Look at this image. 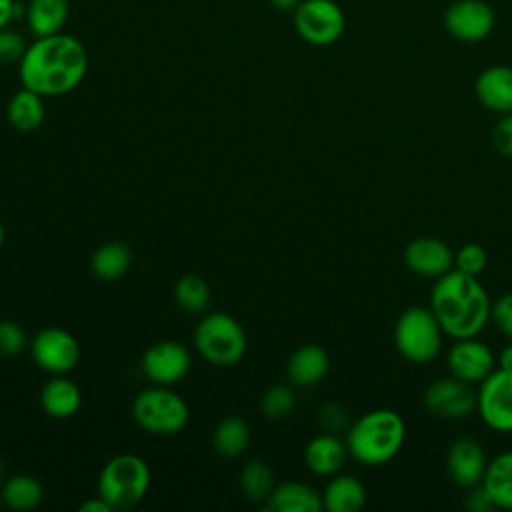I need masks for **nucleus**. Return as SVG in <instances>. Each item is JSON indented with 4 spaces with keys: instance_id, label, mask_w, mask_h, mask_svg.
Segmentation results:
<instances>
[{
    "instance_id": "f257e3e1",
    "label": "nucleus",
    "mask_w": 512,
    "mask_h": 512,
    "mask_svg": "<svg viewBox=\"0 0 512 512\" xmlns=\"http://www.w3.org/2000/svg\"><path fill=\"white\" fill-rule=\"evenodd\" d=\"M88 72V52L70 34L58 32L36 38L26 46L18 62V76L24 88L40 96H62L72 92Z\"/></svg>"
},
{
    "instance_id": "f03ea898",
    "label": "nucleus",
    "mask_w": 512,
    "mask_h": 512,
    "mask_svg": "<svg viewBox=\"0 0 512 512\" xmlns=\"http://www.w3.org/2000/svg\"><path fill=\"white\" fill-rule=\"evenodd\" d=\"M430 310L438 318L444 334L460 340L482 332L490 320L492 302L476 276L452 268L436 278L430 292Z\"/></svg>"
},
{
    "instance_id": "7ed1b4c3",
    "label": "nucleus",
    "mask_w": 512,
    "mask_h": 512,
    "mask_svg": "<svg viewBox=\"0 0 512 512\" xmlns=\"http://www.w3.org/2000/svg\"><path fill=\"white\" fill-rule=\"evenodd\" d=\"M406 438L404 418L390 408H376L356 418L346 430L348 454L364 466H382L402 448Z\"/></svg>"
},
{
    "instance_id": "20e7f679",
    "label": "nucleus",
    "mask_w": 512,
    "mask_h": 512,
    "mask_svg": "<svg viewBox=\"0 0 512 512\" xmlns=\"http://www.w3.org/2000/svg\"><path fill=\"white\" fill-rule=\"evenodd\" d=\"M150 488V468L136 454H118L110 458L98 476V496L112 510L136 506Z\"/></svg>"
},
{
    "instance_id": "39448f33",
    "label": "nucleus",
    "mask_w": 512,
    "mask_h": 512,
    "mask_svg": "<svg viewBox=\"0 0 512 512\" xmlns=\"http://www.w3.org/2000/svg\"><path fill=\"white\" fill-rule=\"evenodd\" d=\"M442 334L444 330L430 308L410 306L394 324V346L408 362L426 364L438 356Z\"/></svg>"
},
{
    "instance_id": "423d86ee",
    "label": "nucleus",
    "mask_w": 512,
    "mask_h": 512,
    "mask_svg": "<svg viewBox=\"0 0 512 512\" xmlns=\"http://www.w3.org/2000/svg\"><path fill=\"white\" fill-rule=\"evenodd\" d=\"M196 350L216 366H232L246 352V334L238 320L226 312L204 316L194 330Z\"/></svg>"
},
{
    "instance_id": "0eeeda50",
    "label": "nucleus",
    "mask_w": 512,
    "mask_h": 512,
    "mask_svg": "<svg viewBox=\"0 0 512 512\" xmlns=\"http://www.w3.org/2000/svg\"><path fill=\"white\" fill-rule=\"evenodd\" d=\"M132 416L140 428L152 434H176L188 422V406L168 386H152L142 390L132 404Z\"/></svg>"
},
{
    "instance_id": "6e6552de",
    "label": "nucleus",
    "mask_w": 512,
    "mask_h": 512,
    "mask_svg": "<svg viewBox=\"0 0 512 512\" xmlns=\"http://www.w3.org/2000/svg\"><path fill=\"white\" fill-rule=\"evenodd\" d=\"M294 30L312 46H330L340 40L346 18L334 0H302L292 12Z\"/></svg>"
},
{
    "instance_id": "1a4fd4ad",
    "label": "nucleus",
    "mask_w": 512,
    "mask_h": 512,
    "mask_svg": "<svg viewBox=\"0 0 512 512\" xmlns=\"http://www.w3.org/2000/svg\"><path fill=\"white\" fill-rule=\"evenodd\" d=\"M476 412L496 432H512V372L494 368L476 390Z\"/></svg>"
},
{
    "instance_id": "9d476101",
    "label": "nucleus",
    "mask_w": 512,
    "mask_h": 512,
    "mask_svg": "<svg viewBox=\"0 0 512 512\" xmlns=\"http://www.w3.org/2000/svg\"><path fill=\"white\" fill-rule=\"evenodd\" d=\"M424 408L440 420H462L476 412V392L472 384L450 374L424 390Z\"/></svg>"
},
{
    "instance_id": "9b49d317",
    "label": "nucleus",
    "mask_w": 512,
    "mask_h": 512,
    "mask_svg": "<svg viewBox=\"0 0 512 512\" xmlns=\"http://www.w3.org/2000/svg\"><path fill=\"white\" fill-rule=\"evenodd\" d=\"M446 32L460 42H482L496 26V14L484 0H456L444 12Z\"/></svg>"
},
{
    "instance_id": "f8f14e48",
    "label": "nucleus",
    "mask_w": 512,
    "mask_h": 512,
    "mask_svg": "<svg viewBox=\"0 0 512 512\" xmlns=\"http://www.w3.org/2000/svg\"><path fill=\"white\" fill-rule=\"evenodd\" d=\"M32 360L50 374H68L80 358L76 338L64 328H44L30 342Z\"/></svg>"
},
{
    "instance_id": "ddd939ff",
    "label": "nucleus",
    "mask_w": 512,
    "mask_h": 512,
    "mask_svg": "<svg viewBox=\"0 0 512 512\" xmlns=\"http://www.w3.org/2000/svg\"><path fill=\"white\" fill-rule=\"evenodd\" d=\"M192 364L188 348L176 340H162L152 344L142 356V370L154 384L168 386L182 380Z\"/></svg>"
},
{
    "instance_id": "4468645a",
    "label": "nucleus",
    "mask_w": 512,
    "mask_h": 512,
    "mask_svg": "<svg viewBox=\"0 0 512 512\" xmlns=\"http://www.w3.org/2000/svg\"><path fill=\"white\" fill-rule=\"evenodd\" d=\"M404 264L406 268L422 278H440L454 268V252L452 248L432 236H420L406 244L404 248Z\"/></svg>"
},
{
    "instance_id": "2eb2a0df",
    "label": "nucleus",
    "mask_w": 512,
    "mask_h": 512,
    "mask_svg": "<svg viewBox=\"0 0 512 512\" xmlns=\"http://www.w3.org/2000/svg\"><path fill=\"white\" fill-rule=\"evenodd\" d=\"M494 362L496 358L490 346L476 336L456 340L446 356L450 374L468 384H480L494 370Z\"/></svg>"
},
{
    "instance_id": "dca6fc26",
    "label": "nucleus",
    "mask_w": 512,
    "mask_h": 512,
    "mask_svg": "<svg viewBox=\"0 0 512 512\" xmlns=\"http://www.w3.org/2000/svg\"><path fill=\"white\" fill-rule=\"evenodd\" d=\"M488 458L478 440L462 436L454 440L446 452V470L452 482L460 488H472L482 484Z\"/></svg>"
},
{
    "instance_id": "f3484780",
    "label": "nucleus",
    "mask_w": 512,
    "mask_h": 512,
    "mask_svg": "<svg viewBox=\"0 0 512 512\" xmlns=\"http://www.w3.org/2000/svg\"><path fill=\"white\" fill-rule=\"evenodd\" d=\"M474 92L484 108L500 116L512 112V68L504 64L484 68L476 76Z\"/></svg>"
},
{
    "instance_id": "a211bd4d",
    "label": "nucleus",
    "mask_w": 512,
    "mask_h": 512,
    "mask_svg": "<svg viewBox=\"0 0 512 512\" xmlns=\"http://www.w3.org/2000/svg\"><path fill=\"white\" fill-rule=\"evenodd\" d=\"M328 370H330L328 352L318 344H304L296 348L286 364L288 380L302 388H310L322 382Z\"/></svg>"
},
{
    "instance_id": "6ab92c4d",
    "label": "nucleus",
    "mask_w": 512,
    "mask_h": 512,
    "mask_svg": "<svg viewBox=\"0 0 512 512\" xmlns=\"http://www.w3.org/2000/svg\"><path fill=\"white\" fill-rule=\"evenodd\" d=\"M346 456V442L330 432L314 436L304 448V462L318 476H334L344 466Z\"/></svg>"
},
{
    "instance_id": "aec40b11",
    "label": "nucleus",
    "mask_w": 512,
    "mask_h": 512,
    "mask_svg": "<svg viewBox=\"0 0 512 512\" xmlns=\"http://www.w3.org/2000/svg\"><path fill=\"white\" fill-rule=\"evenodd\" d=\"M82 394L64 374H54L40 390V404L52 418H70L80 408Z\"/></svg>"
},
{
    "instance_id": "412c9836",
    "label": "nucleus",
    "mask_w": 512,
    "mask_h": 512,
    "mask_svg": "<svg viewBox=\"0 0 512 512\" xmlns=\"http://www.w3.org/2000/svg\"><path fill=\"white\" fill-rule=\"evenodd\" d=\"M328 512H358L366 504V488L352 474H334L322 492Z\"/></svg>"
},
{
    "instance_id": "4be33fe9",
    "label": "nucleus",
    "mask_w": 512,
    "mask_h": 512,
    "mask_svg": "<svg viewBox=\"0 0 512 512\" xmlns=\"http://www.w3.org/2000/svg\"><path fill=\"white\" fill-rule=\"evenodd\" d=\"M322 508V494L302 482H284L268 496L272 512H320Z\"/></svg>"
},
{
    "instance_id": "5701e85b",
    "label": "nucleus",
    "mask_w": 512,
    "mask_h": 512,
    "mask_svg": "<svg viewBox=\"0 0 512 512\" xmlns=\"http://www.w3.org/2000/svg\"><path fill=\"white\" fill-rule=\"evenodd\" d=\"M68 14V0H28L26 4V22L34 38L62 32Z\"/></svg>"
},
{
    "instance_id": "b1692460",
    "label": "nucleus",
    "mask_w": 512,
    "mask_h": 512,
    "mask_svg": "<svg viewBox=\"0 0 512 512\" xmlns=\"http://www.w3.org/2000/svg\"><path fill=\"white\" fill-rule=\"evenodd\" d=\"M482 486L496 508L512 510V450L500 452L488 460Z\"/></svg>"
},
{
    "instance_id": "393cba45",
    "label": "nucleus",
    "mask_w": 512,
    "mask_h": 512,
    "mask_svg": "<svg viewBox=\"0 0 512 512\" xmlns=\"http://www.w3.org/2000/svg\"><path fill=\"white\" fill-rule=\"evenodd\" d=\"M42 98L44 96H40L38 92L22 86V90H18L10 98L6 108V116L12 128H16L18 132H34L36 128H40L46 116Z\"/></svg>"
},
{
    "instance_id": "a878e982",
    "label": "nucleus",
    "mask_w": 512,
    "mask_h": 512,
    "mask_svg": "<svg viewBox=\"0 0 512 512\" xmlns=\"http://www.w3.org/2000/svg\"><path fill=\"white\" fill-rule=\"evenodd\" d=\"M44 488L36 476L30 474H14L10 476L0 490L2 504L10 510H32L42 502Z\"/></svg>"
},
{
    "instance_id": "bb28decb",
    "label": "nucleus",
    "mask_w": 512,
    "mask_h": 512,
    "mask_svg": "<svg viewBox=\"0 0 512 512\" xmlns=\"http://www.w3.org/2000/svg\"><path fill=\"white\" fill-rule=\"evenodd\" d=\"M132 262L130 248L124 242H106L92 254V272L100 280L122 278Z\"/></svg>"
},
{
    "instance_id": "cd10ccee",
    "label": "nucleus",
    "mask_w": 512,
    "mask_h": 512,
    "mask_svg": "<svg viewBox=\"0 0 512 512\" xmlns=\"http://www.w3.org/2000/svg\"><path fill=\"white\" fill-rule=\"evenodd\" d=\"M250 442V426L240 416L224 418L212 436V444L218 454L226 458H234L246 450Z\"/></svg>"
},
{
    "instance_id": "c85d7f7f",
    "label": "nucleus",
    "mask_w": 512,
    "mask_h": 512,
    "mask_svg": "<svg viewBox=\"0 0 512 512\" xmlns=\"http://www.w3.org/2000/svg\"><path fill=\"white\" fill-rule=\"evenodd\" d=\"M240 490L250 502L268 500L274 490V474L264 460H250L240 472Z\"/></svg>"
},
{
    "instance_id": "c756f323",
    "label": "nucleus",
    "mask_w": 512,
    "mask_h": 512,
    "mask_svg": "<svg viewBox=\"0 0 512 512\" xmlns=\"http://www.w3.org/2000/svg\"><path fill=\"white\" fill-rule=\"evenodd\" d=\"M174 298L186 312H202L210 302V288L198 274H184L174 286Z\"/></svg>"
},
{
    "instance_id": "7c9ffc66",
    "label": "nucleus",
    "mask_w": 512,
    "mask_h": 512,
    "mask_svg": "<svg viewBox=\"0 0 512 512\" xmlns=\"http://www.w3.org/2000/svg\"><path fill=\"white\" fill-rule=\"evenodd\" d=\"M294 406H296V396L292 388L284 384H276L268 388L260 400V410L270 420H280L288 416L294 410Z\"/></svg>"
},
{
    "instance_id": "2f4dec72",
    "label": "nucleus",
    "mask_w": 512,
    "mask_h": 512,
    "mask_svg": "<svg viewBox=\"0 0 512 512\" xmlns=\"http://www.w3.org/2000/svg\"><path fill=\"white\" fill-rule=\"evenodd\" d=\"M486 264H488V254L476 242L464 244L458 252H454V268L468 274V276L478 278L484 272Z\"/></svg>"
},
{
    "instance_id": "473e14b6",
    "label": "nucleus",
    "mask_w": 512,
    "mask_h": 512,
    "mask_svg": "<svg viewBox=\"0 0 512 512\" xmlns=\"http://www.w3.org/2000/svg\"><path fill=\"white\" fill-rule=\"evenodd\" d=\"M318 424L322 426L324 432H330V434H338V432H344L348 430L350 426V414L348 410L338 404V402H324L318 412Z\"/></svg>"
},
{
    "instance_id": "72a5a7b5",
    "label": "nucleus",
    "mask_w": 512,
    "mask_h": 512,
    "mask_svg": "<svg viewBox=\"0 0 512 512\" xmlns=\"http://www.w3.org/2000/svg\"><path fill=\"white\" fill-rule=\"evenodd\" d=\"M26 348V332L14 320H0V354L18 356Z\"/></svg>"
},
{
    "instance_id": "f704fd0d",
    "label": "nucleus",
    "mask_w": 512,
    "mask_h": 512,
    "mask_svg": "<svg viewBox=\"0 0 512 512\" xmlns=\"http://www.w3.org/2000/svg\"><path fill=\"white\" fill-rule=\"evenodd\" d=\"M26 46L28 44L16 30H10L8 26L0 28V62L2 64L20 62V58L26 52Z\"/></svg>"
},
{
    "instance_id": "c9c22d12",
    "label": "nucleus",
    "mask_w": 512,
    "mask_h": 512,
    "mask_svg": "<svg viewBox=\"0 0 512 512\" xmlns=\"http://www.w3.org/2000/svg\"><path fill=\"white\" fill-rule=\"evenodd\" d=\"M490 320L496 324V328L512 340V292L502 294L490 310Z\"/></svg>"
},
{
    "instance_id": "e433bc0d",
    "label": "nucleus",
    "mask_w": 512,
    "mask_h": 512,
    "mask_svg": "<svg viewBox=\"0 0 512 512\" xmlns=\"http://www.w3.org/2000/svg\"><path fill=\"white\" fill-rule=\"evenodd\" d=\"M492 144L502 156H512V112L502 114V118L494 124Z\"/></svg>"
},
{
    "instance_id": "4c0bfd02",
    "label": "nucleus",
    "mask_w": 512,
    "mask_h": 512,
    "mask_svg": "<svg viewBox=\"0 0 512 512\" xmlns=\"http://www.w3.org/2000/svg\"><path fill=\"white\" fill-rule=\"evenodd\" d=\"M468 490H470V494L466 496V506H468L472 512H488V510L496 508L494 502H492V498L488 496V492H486V488H484L482 484L472 486V488H468Z\"/></svg>"
},
{
    "instance_id": "58836bf2",
    "label": "nucleus",
    "mask_w": 512,
    "mask_h": 512,
    "mask_svg": "<svg viewBox=\"0 0 512 512\" xmlns=\"http://www.w3.org/2000/svg\"><path fill=\"white\" fill-rule=\"evenodd\" d=\"M80 512H112V506H110L104 498L96 496V498L84 502V504L80 506Z\"/></svg>"
},
{
    "instance_id": "ea45409f",
    "label": "nucleus",
    "mask_w": 512,
    "mask_h": 512,
    "mask_svg": "<svg viewBox=\"0 0 512 512\" xmlns=\"http://www.w3.org/2000/svg\"><path fill=\"white\" fill-rule=\"evenodd\" d=\"M14 14H16V0H0V28L8 26Z\"/></svg>"
},
{
    "instance_id": "a19ab883",
    "label": "nucleus",
    "mask_w": 512,
    "mask_h": 512,
    "mask_svg": "<svg viewBox=\"0 0 512 512\" xmlns=\"http://www.w3.org/2000/svg\"><path fill=\"white\" fill-rule=\"evenodd\" d=\"M300 2H302V0H268V4H270L274 10H280V12H294Z\"/></svg>"
},
{
    "instance_id": "79ce46f5",
    "label": "nucleus",
    "mask_w": 512,
    "mask_h": 512,
    "mask_svg": "<svg viewBox=\"0 0 512 512\" xmlns=\"http://www.w3.org/2000/svg\"><path fill=\"white\" fill-rule=\"evenodd\" d=\"M498 368L512 372V344H508L506 348H502L500 356H498Z\"/></svg>"
},
{
    "instance_id": "37998d69",
    "label": "nucleus",
    "mask_w": 512,
    "mask_h": 512,
    "mask_svg": "<svg viewBox=\"0 0 512 512\" xmlns=\"http://www.w3.org/2000/svg\"><path fill=\"white\" fill-rule=\"evenodd\" d=\"M4 236H6V232H4V226H2V222H0V248H2V244H4Z\"/></svg>"
},
{
    "instance_id": "c03bdc74",
    "label": "nucleus",
    "mask_w": 512,
    "mask_h": 512,
    "mask_svg": "<svg viewBox=\"0 0 512 512\" xmlns=\"http://www.w3.org/2000/svg\"><path fill=\"white\" fill-rule=\"evenodd\" d=\"M2 472H4V466H2V464H0V476H2Z\"/></svg>"
},
{
    "instance_id": "a18cd8bd",
    "label": "nucleus",
    "mask_w": 512,
    "mask_h": 512,
    "mask_svg": "<svg viewBox=\"0 0 512 512\" xmlns=\"http://www.w3.org/2000/svg\"><path fill=\"white\" fill-rule=\"evenodd\" d=\"M0 504H2V498H0Z\"/></svg>"
}]
</instances>
